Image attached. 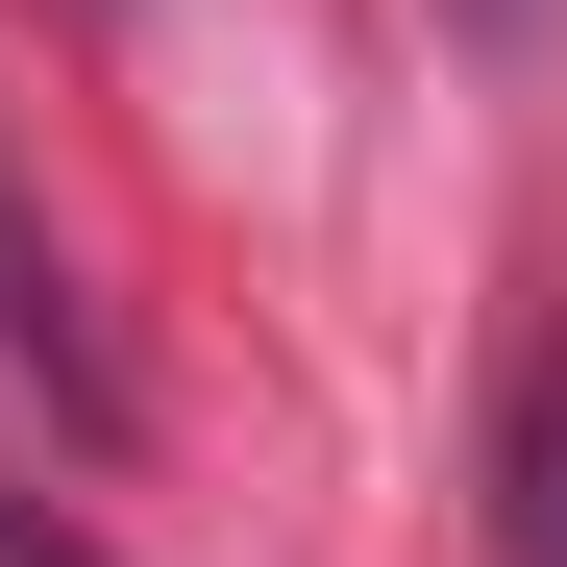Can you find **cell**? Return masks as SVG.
Segmentation results:
<instances>
[{"instance_id":"6da1fadb","label":"cell","mask_w":567,"mask_h":567,"mask_svg":"<svg viewBox=\"0 0 567 567\" xmlns=\"http://www.w3.org/2000/svg\"><path fill=\"white\" fill-rule=\"evenodd\" d=\"M0 370H25L74 444H124V346H100V297H74V247H50V198H25V148H0Z\"/></svg>"},{"instance_id":"7a4b0ae2","label":"cell","mask_w":567,"mask_h":567,"mask_svg":"<svg viewBox=\"0 0 567 567\" xmlns=\"http://www.w3.org/2000/svg\"><path fill=\"white\" fill-rule=\"evenodd\" d=\"M494 543H518V567H567V346L518 370V420H494Z\"/></svg>"},{"instance_id":"3957f363","label":"cell","mask_w":567,"mask_h":567,"mask_svg":"<svg viewBox=\"0 0 567 567\" xmlns=\"http://www.w3.org/2000/svg\"><path fill=\"white\" fill-rule=\"evenodd\" d=\"M0 567H124V543H74V518L25 494V468H0Z\"/></svg>"}]
</instances>
